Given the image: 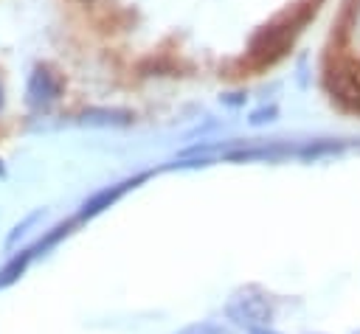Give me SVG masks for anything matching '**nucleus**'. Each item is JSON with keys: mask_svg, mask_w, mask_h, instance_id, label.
<instances>
[{"mask_svg": "<svg viewBox=\"0 0 360 334\" xmlns=\"http://www.w3.org/2000/svg\"><path fill=\"white\" fill-rule=\"evenodd\" d=\"M228 317L236 320L239 326L256 328V326L270 323L273 312H270L267 300H262V298H236V300L228 303Z\"/></svg>", "mask_w": 360, "mask_h": 334, "instance_id": "1", "label": "nucleus"}, {"mask_svg": "<svg viewBox=\"0 0 360 334\" xmlns=\"http://www.w3.org/2000/svg\"><path fill=\"white\" fill-rule=\"evenodd\" d=\"M248 334H278V331H273L267 326H256V328H248Z\"/></svg>", "mask_w": 360, "mask_h": 334, "instance_id": "4", "label": "nucleus"}, {"mask_svg": "<svg viewBox=\"0 0 360 334\" xmlns=\"http://www.w3.org/2000/svg\"><path fill=\"white\" fill-rule=\"evenodd\" d=\"M194 334H231V331H225L222 326H197Z\"/></svg>", "mask_w": 360, "mask_h": 334, "instance_id": "3", "label": "nucleus"}, {"mask_svg": "<svg viewBox=\"0 0 360 334\" xmlns=\"http://www.w3.org/2000/svg\"><path fill=\"white\" fill-rule=\"evenodd\" d=\"M25 264H28V255L14 258V261H11V264H8V267L0 272V286H8V283H11V281H14V278H17V275L25 269Z\"/></svg>", "mask_w": 360, "mask_h": 334, "instance_id": "2", "label": "nucleus"}]
</instances>
